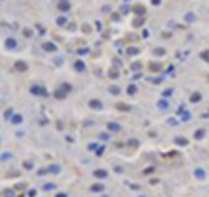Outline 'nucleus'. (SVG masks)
<instances>
[{"label": "nucleus", "mask_w": 209, "mask_h": 197, "mask_svg": "<svg viewBox=\"0 0 209 197\" xmlns=\"http://www.w3.org/2000/svg\"><path fill=\"white\" fill-rule=\"evenodd\" d=\"M5 44H7V47H9V49H14V47H16V40H14V39H9Z\"/></svg>", "instance_id": "f257e3e1"}, {"label": "nucleus", "mask_w": 209, "mask_h": 197, "mask_svg": "<svg viewBox=\"0 0 209 197\" xmlns=\"http://www.w3.org/2000/svg\"><path fill=\"white\" fill-rule=\"evenodd\" d=\"M59 9H61V11H68L70 9V4L68 2H61V4H59Z\"/></svg>", "instance_id": "f03ea898"}, {"label": "nucleus", "mask_w": 209, "mask_h": 197, "mask_svg": "<svg viewBox=\"0 0 209 197\" xmlns=\"http://www.w3.org/2000/svg\"><path fill=\"white\" fill-rule=\"evenodd\" d=\"M16 68H18V70H21V72H25V70H26V65L19 61V63H16Z\"/></svg>", "instance_id": "7ed1b4c3"}, {"label": "nucleus", "mask_w": 209, "mask_h": 197, "mask_svg": "<svg viewBox=\"0 0 209 197\" xmlns=\"http://www.w3.org/2000/svg\"><path fill=\"white\" fill-rule=\"evenodd\" d=\"M75 68H77V70H80V72H84V68H85V66H84V63H82V61H77V63H75Z\"/></svg>", "instance_id": "20e7f679"}, {"label": "nucleus", "mask_w": 209, "mask_h": 197, "mask_svg": "<svg viewBox=\"0 0 209 197\" xmlns=\"http://www.w3.org/2000/svg\"><path fill=\"white\" fill-rule=\"evenodd\" d=\"M91 106H94V108H99V106H101V103H99V101H91Z\"/></svg>", "instance_id": "39448f33"}, {"label": "nucleus", "mask_w": 209, "mask_h": 197, "mask_svg": "<svg viewBox=\"0 0 209 197\" xmlns=\"http://www.w3.org/2000/svg\"><path fill=\"white\" fill-rule=\"evenodd\" d=\"M56 98H59V99L65 98V92H63V91H58V92H56Z\"/></svg>", "instance_id": "423d86ee"}, {"label": "nucleus", "mask_w": 209, "mask_h": 197, "mask_svg": "<svg viewBox=\"0 0 209 197\" xmlns=\"http://www.w3.org/2000/svg\"><path fill=\"white\" fill-rule=\"evenodd\" d=\"M134 11H136V12H143V7H141V5H136V7H134Z\"/></svg>", "instance_id": "0eeeda50"}, {"label": "nucleus", "mask_w": 209, "mask_h": 197, "mask_svg": "<svg viewBox=\"0 0 209 197\" xmlns=\"http://www.w3.org/2000/svg\"><path fill=\"white\" fill-rule=\"evenodd\" d=\"M104 174H106L104 171H96V176H104Z\"/></svg>", "instance_id": "6e6552de"}, {"label": "nucleus", "mask_w": 209, "mask_h": 197, "mask_svg": "<svg viewBox=\"0 0 209 197\" xmlns=\"http://www.w3.org/2000/svg\"><path fill=\"white\" fill-rule=\"evenodd\" d=\"M21 120H23V119H21L19 115H16V117H14V122H16V124H18V122H21Z\"/></svg>", "instance_id": "1a4fd4ad"}, {"label": "nucleus", "mask_w": 209, "mask_h": 197, "mask_svg": "<svg viewBox=\"0 0 209 197\" xmlns=\"http://www.w3.org/2000/svg\"><path fill=\"white\" fill-rule=\"evenodd\" d=\"M58 25H65V18H59L58 19Z\"/></svg>", "instance_id": "9d476101"}, {"label": "nucleus", "mask_w": 209, "mask_h": 197, "mask_svg": "<svg viewBox=\"0 0 209 197\" xmlns=\"http://www.w3.org/2000/svg\"><path fill=\"white\" fill-rule=\"evenodd\" d=\"M110 129H113V131H115V129H118V126H117V124H110Z\"/></svg>", "instance_id": "9b49d317"}]
</instances>
